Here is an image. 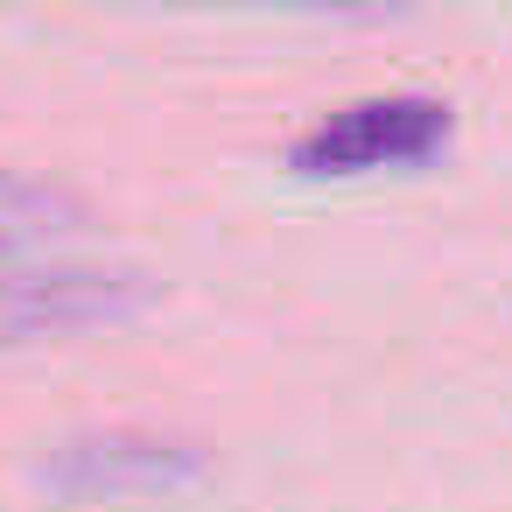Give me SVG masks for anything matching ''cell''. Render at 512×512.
I'll use <instances>...</instances> for the list:
<instances>
[{
    "label": "cell",
    "instance_id": "obj_1",
    "mask_svg": "<svg viewBox=\"0 0 512 512\" xmlns=\"http://www.w3.org/2000/svg\"><path fill=\"white\" fill-rule=\"evenodd\" d=\"M449 148V106L421 92H379L323 113L295 134L288 169L302 176H365V169H414Z\"/></svg>",
    "mask_w": 512,
    "mask_h": 512
},
{
    "label": "cell",
    "instance_id": "obj_2",
    "mask_svg": "<svg viewBox=\"0 0 512 512\" xmlns=\"http://www.w3.org/2000/svg\"><path fill=\"white\" fill-rule=\"evenodd\" d=\"M155 281L141 267H92V260H29L0 267V344L71 337L92 323H120L148 309Z\"/></svg>",
    "mask_w": 512,
    "mask_h": 512
},
{
    "label": "cell",
    "instance_id": "obj_3",
    "mask_svg": "<svg viewBox=\"0 0 512 512\" xmlns=\"http://www.w3.org/2000/svg\"><path fill=\"white\" fill-rule=\"evenodd\" d=\"M204 477V449L155 428H85L43 456V484L57 498H155Z\"/></svg>",
    "mask_w": 512,
    "mask_h": 512
},
{
    "label": "cell",
    "instance_id": "obj_4",
    "mask_svg": "<svg viewBox=\"0 0 512 512\" xmlns=\"http://www.w3.org/2000/svg\"><path fill=\"white\" fill-rule=\"evenodd\" d=\"M78 225H85V197L29 169H0V267H29Z\"/></svg>",
    "mask_w": 512,
    "mask_h": 512
}]
</instances>
